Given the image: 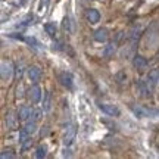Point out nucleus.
I'll list each match as a JSON object with an SVG mask.
<instances>
[{
    "label": "nucleus",
    "mask_w": 159,
    "mask_h": 159,
    "mask_svg": "<svg viewBox=\"0 0 159 159\" xmlns=\"http://www.w3.org/2000/svg\"><path fill=\"white\" fill-rule=\"evenodd\" d=\"M97 106H99V109H100L102 112H105V114L109 115V116H119V114H121V111H119L115 105H111V103L99 102Z\"/></svg>",
    "instance_id": "obj_4"
},
{
    "label": "nucleus",
    "mask_w": 159,
    "mask_h": 159,
    "mask_svg": "<svg viewBox=\"0 0 159 159\" xmlns=\"http://www.w3.org/2000/svg\"><path fill=\"white\" fill-rule=\"evenodd\" d=\"M33 111H34V109H31L30 106H22V108H21V111H19V114H18L19 121H24V122L30 121L31 115H33Z\"/></svg>",
    "instance_id": "obj_13"
},
{
    "label": "nucleus",
    "mask_w": 159,
    "mask_h": 159,
    "mask_svg": "<svg viewBox=\"0 0 159 159\" xmlns=\"http://www.w3.org/2000/svg\"><path fill=\"white\" fill-rule=\"evenodd\" d=\"M94 40H96L97 43H105V41H108L109 39V31L106 28H99L94 31Z\"/></svg>",
    "instance_id": "obj_10"
},
{
    "label": "nucleus",
    "mask_w": 159,
    "mask_h": 159,
    "mask_svg": "<svg viewBox=\"0 0 159 159\" xmlns=\"http://www.w3.org/2000/svg\"><path fill=\"white\" fill-rule=\"evenodd\" d=\"M43 109H44V112L50 111V94L49 93H46V99H44V102H43Z\"/></svg>",
    "instance_id": "obj_23"
},
{
    "label": "nucleus",
    "mask_w": 159,
    "mask_h": 159,
    "mask_svg": "<svg viewBox=\"0 0 159 159\" xmlns=\"http://www.w3.org/2000/svg\"><path fill=\"white\" fill-rule=\"evenodd\" d=\"M24 130H27L30 133V134H34L35 130H37V122L35 121H27V124H25V127H24Z\"/></svg>",
    "instance_id": "obj_17"
},
{
    "label": "nucleus",
    "mask_w": 159,
    "mask_h": 159,
    "mask_svg": "<svg viewBox=\"0 0 159 159\" xmlns=\"http://www.w3.org/2000/svg\"><path fill=\"white\" fill-rule=\"evenodd\" d=\"M44 30H46V33H47L49 35H55V34H56V25H55V24H52V22L46 24Z\"/></svg>",
    "instance_id": "obj_21"
},
{
    "label": "nucleus",
    "mask_w": 159,
    "mask_h": 159,
    "mask_svg": "<svg viewBox=\"0 0 159 159\" xmlns=\"http://www.w3.org/2000/svg\"><path fill=\"white\" fill-rule=\"evenodd\" d=\"M16 119H19V116H13V114L12 112H9V114L6 115V122H7V128H15L16 127Z\"/></svg>",
    "instance_id": "obj_16"
},
{
    "label": "nucleus",
    "mask_w": 159,
    "mask_h": 159,
    "mask_svg": "<svg viewBox=\"0 0 159 159\" xmlns=\"http://www.w3.org/2000/svg\"><path fill=\"white\" fill-rule=\"evenodd\" d=\"M140 35H142V27L139 25V27H134V28L131 30V33H130V40H131V43L134 44V43H137V40L140 39Z\"/></svg>",
    "instance_id": "obj_15"
},
{
    "label": "nucleus",
    "mask_w": 159,
    "mask_h": 159,
    "mask_svg": "<svg viewBox=\"0 0 159 159\" xmlns=\"http://www.w3.org/2000/svg\"><path fill=\"white\" fill-rule=\"evenodd\" d=\"M27 97H28V100L31 103H39L40 99H41V89L39 85H33L27 93Z\"/></svg>",
    "instance_id": "obj_6"
},
{
    "label": "nucleus",
    "mask_w": 159,
    "mask_h": 159,
    "mask_svg": "<svg viewBox=\"0 0 159 159\" xmlns=\"http://www.w3.org/2000/svg\"><path fill=\"white\" fill-rule=\"evenodd\" d=\"M150 90H152V87L148 84V81H143V80H137L136 81V91L139 93L140 97H149L150 96Z\"/></svg>",
    "instance_id": "obj_3"
},
{
    "label": "nucleus",
    "mask_w": 159,
    "mask_h": 159,
    "mask_svg": "<svg viewBox=\"0 0 159 159\" xmlns=\"http://www.w3.org/2000/svg\"><path fill=\"white\" fill-rule=\"evenodd\" d=\"M46 155H47V148L46 146H39L37 150H35V158L43 159V158H46Z\"/></svg>",
    "instance_id": "obj_19"
},
{
    "label": "nucleus",
    "mask_w": 159,
    "mask_h": 159,
    "mask_svg": "<svg viewBox=\"0 0 159 159\" xmlns=\"http://www.w3.org/2000/svg\"><path fill=\"white\" fill-rule=\"evenodd\" d=\"M130 109L137 118H153V116H158L159 115V109L144 108V106H136V105H131Z\"/></svg>",
    "instance_id": "obj_1"
},
{
    "label": "nucleus",
    "mask_w": 159,
    "mask_h": 159,
    "mask_svg": "<svg viewBox=\"0 0 159 159\" xmlns=\"http://www.w3.org/2000/svg\"><path fill=\"white\" fill-rule=\"evenodd\" d=\"M127 72L125 71H119V72H116V75H115V80H116V83L118 84H125L127 83Z\"/></svg>",
    "instance_id": "obj_18"
},
{
    "label": "nucleus",
    "mask_w": 159,
    "mask_h": 159,
    "mask_svg": "<svg viewBox=\"0 0 159 159\" xmlns=\"http://www.w3.org/2000/svg\"><path fill=\"white\" fill-rule=\"evenodd\" d=\"M0 74L3 81H9L13 74V65L11 61H2V66H0Z\"/></svg>",
    "instance_id": "obj_2"
},
{
    "label": "nucleus",
    "mask_w": 159,
    "mask_h": 159,
    "mask_svg": "<svg viewBox=\"0 0 159 159\" xmlns=\"http://www.w3.org/2000/svg\"><path fill=\"white\" fill-rule=\"evenodd\" d=\"M27 75H28V78L31 83L37 84L40 81V78H41V69H40L39 66H30V68L27 69Z\"/></svg>",
    "instance_id": "obj_7"
},
{
    "label": "nucleus",
    "mask_w": 159,
    "mask_h": 159,
    "mask_svg": "<svg viewBox=\"0 0 159 159\" xmlns=\"http://www.w3.org/2000/svg\"><path fill=\"white\" fill-rule=\"evenodd\" d=\"M2 159H6V158H15V153L12 152L11 149H3L2 150V153H0Z\"/></svg>",
    "instance_id": "obj_22"
},
{
    "label": "nucleus",
    "mask_w": 159,
    "mask_h": 159,
    "mask_svg": "<svg viewBox=\"0 0 159 159\" xmlns=\"http://www.w3.org/2000/svg\"><path fill=\"white\" fill-rule=\"evenodd\" d=\"M75 134H77V130H75L74 125H68V128L65 131V134H63V139L62 142L65 146H71L75 140Z\"/></svg>",
    "instance_id": "obj_5"
},
{
    "label": "nucleus",
    "mask_w": 159,
    "mask_h": 159,
    "mask_svg": "<svg viewBox=\"0 0 159 159\" xmlns=\"http://www.w3.org/2000/svg\"><path fill=\"white\" fill-rule=\"evenodd\" d=\"M43 111H44V109H34V111H33V115H31V121H35V122H37V121H40V119L43 118Z\"/></svg>",
    "instance_id": "obj_20"
},
{
    "label": "nucleus",
    "mask_w": 159,
    "mask_h": 159,
    "mask_svg": "<svg viewBox=\"0 0 159 159\" xmlns=\"http://www.w3.org/2000/svg\"><path fill=\"white\" fill-rule=\"evenodd\" d=\"M59 81L66 89H72V85H74V80H72V75L69 72H61L59 74Z\"/></svg>",
    "instance_id": "obj_8"
},
{
    "label": "nucleus",
    "mask_w": 159,
    "mask_h": 159,
    "mask_svg": "<svg viewBox=\"0 0 159 159\" xmlns=\"http://www.w3.org/2000/svg\"><path fill=\"white\" fill-rule=\"evenodd\" d=\"M85 18H87V21L90 24H97L100 21V13H99V11H96V9H87Z\"/></svg>",
    "instance_id": "obj_11"
},
{
    "label": "nucleus",
    "mask_w": 159,
    "mask_h": 159,
    "mask_svg": "<svg viewBox=\"0 0 159 159\" xmlns=\"http://www.w3.org/2000/svg\"><path fill=\"white\" fill-rule=\"evenodd\" d=\"M146 81H148V84L153 89L155 85L159 83V69L158 68H155L152 69V71H149V74H148V78H146Z\"/></svg>",
    "instance_id": "obj_9"
},
{
    "label": "nucleus",
    "mask_w": 159,
    "mask_h": 159,
    "mask_svg": "<svg viewBox=\"0 0 159 159\" xmlns=\"http://www.w3.org/2000/svg\"><path fill=\"white\" fill-rule=\"evenodd\" d=\"M115 52H116V43H108V46H105V49H103V56L112 57Z\"/></svg>",
    "instance_id": "obj_14"
},
{
    "label": "nucleus",
    "mask_w": 159,
    "mask_h": 159,
    "mask_svg": "<svg viewBox=\"0 0 159 159\" xmlns=\"http://www.w3.org/2000/svg\"><path fill=\"white\" fill-rule=\"evenodd\" d=\"M133 65H134V68H137V69H144L149 65V62L144 56H142V55H136L134 59H133Z\"/></svg>",
    "instance_id": "obj_12"
}]
</instances>
